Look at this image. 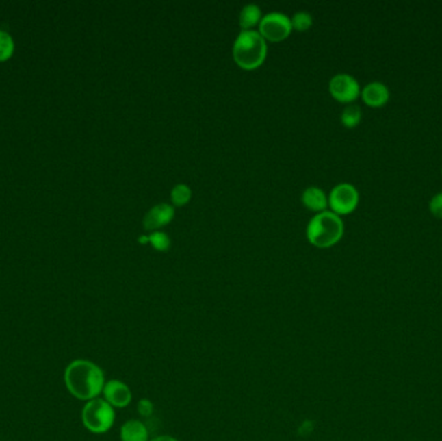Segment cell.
Here are the masks:
<instances>
[{"mask_svg":"<svg viewBox=\"0 0 442 441\" xmlns=\"http://www.w3.org/2000/svg\"><path fill=\"white\" fill-rule=\"evenodd\" d=\"M103 369L92 361L75 360L65 370V384L70 394L81 401H91L103 394L105 387Z\"/></svg>","mask_w":442,"mask_h":441,"instance_id":"obj_1","label":"cell"},{"mask_svg":"<svg viewBox=\"0 0 442 441\" xmlns=\"http://www.w3.org/2000/svg\"><path fill=\"white\" fill-rule=\"evenodd\" d=\"M234 62L244 70L257 69L267 58V40L255 30H242L233 45Z\"/></svg>","mask_w":442,"mask_h":441,"instance_id":"obj_2","label":"cell"},{"mask_svg":"<svg viewBox=\"0 0 442 441\" xmlns=\"http://www.w3.org/2000/svg\"><path fill=\"white\" fill-rule=\"evenodd\" d=\"M344 234V223L333 211H322L314 215L307 225V238L318 249H327L337 244Z\"/></svg>","mask_w":442,"mask_h":441,"instance_id":"obj_3","label":"cell"},{"mask_svg":"<svg viewBox=\"0 0 442 441\" xmlns=\"http://www.w3.org/2000/svg\"><path fill=\"white\" fill-rule=\"evenodd\" d=\"M81 422L84 427L92 433H106L114 426L116 409L104 399H93L87 401L81 410Z\"/></svg>","mask_w":442,"mask_h":441,"instance_id":"obj_4","label":"cell"},{"mask_svg":"<svg viewBox=\"0 0 442 441\" xmlns=\"http://www.w3.org/2000/svg\"><path fill=\"white\" fill-rule=\"evenodd\" d=\"M292 32L291 18L282 12H269L259 23V33L269 42H281Z\"/></svg>","mask_w":442,"mask_h":441,"instance_id":"obj_5","label":"cell"},{"mask_svg":"<svg viewBox=\"0 0 442 441\" xmlns=\"http://www.w3.org/2000/svg\"><path fill=\"white\" fill-rule=\"evenodd\" d=\"M360 194L356 186L349 183H340L334 186L328 196V205L337 215H348L357 209Z\"/></svg>","mask_w":442,"mask_h":441,"instance_id":"obj_6","label":"cell"},{"mask_svg":"<svg viewBox=\"0 0 442 441\" xmlns=\"http://www.w3.org/2000/svg\"><path fill=\"white\" fill-rule=\"evenodd\" d=\"M328 91L335 100L344 104L356 101L361 94L360 84L357 79L346 73L337 74L330 79Z\"/></svg>","mask_w":442,"mask_h":441,"instance_id":"obj_7","label":"cell"},{"mask_svg":"<svg viewBox=\"0 0 442 441\" xmlns=\"http://www.w3.org/2000/svg\"><path fill=\"white\" fill-rule=\"evenodd\" d=\"M103 395L106 403L114 409L127 407L132 403V392L127 384L118 379H110L105 383Z\"/></svg>","mask_w":442,"mask_h":441,"instance_id":"obj_8","label":"cell"},{"mask_svg":"<svg viewBox=\"0 0 442 441\" xmlns=\"http://www.w3.org/2000/svg\"><path fill=\"white\" fill-rule=\"evenodd\" d=\"M174 218V209L172 205L170 203H158L155 206H153L144 216V227L145 229L155 232L159 231V228H162L164 225H167L168 223H171Z\"/></svg>","mask_w":442,"mask_h":441,"instance_id":"obj_9","label":"cell"},{"mask_svg":"<svg viewBox=\"0 0 442 441\" xmlns=\"http://www.w3.org/2000/svg\"><path fill=\"white\" fill-rule=\"evenodd\" d=\"M363 103L372 108H382L389 100V90L380 81H372L361 91Z\"/></svg>","mask_w":442,"mask_h":441,"instance_id":"obj_10","label":"cell"},{"mask_svg":"<svg viewBox=\"0 0 442 441\" xmlns=\"http://www.w3.org/2000/svg\"><path fill=\"white\" fill-rule=\"evenodd\" d=\"M302 205L307 209L315 212L326 211L328 205V197L326 196L325 190L320 186H308L302 194Z\"/></svg>","mask_w":442,"mask_h":441,"instance_id":"obj_11","label":"cell"},{"mask_svg":"<svg viewBox=\"0 0 442 441\" xmlns=\"http://www.w3.org/2000/svg\"><path fill=\"white\" fill-rule=\"evenodd\" d=\"M122 441H149V430L139 419H128L120 427Z\"/></svg>","mask_w":442,"mask_h":441,"instance_id":"obj_12","label":"cell"},{"mask_svg":"<svg viewBox=\"0 0 442 441\" xmlns=\"http://www.w3.org/2000/svg\"><path fill=\"white\" fill-rule=\"evenodd\" d=\"M263 18V13L257 4L248 3L246 4L239 13V26L242 30H252V27L260 23Z\"/></svg>","mask_w":442,"mask_h":441,"instance_id":"obj_13","label":"cell"},{"mask_svg":"<svg viewBox=\"0 0 442 441\" xmlns=\"http://www.w3.org/2000/svg\"><path fill=\"white\" fill-rule=\"evenodd\" d=\"M361 119H362V112L360 106L357 105H348L341 112V116H340L343 126L347 128L357 127L360 125Z\"/></svg>","mask_w":442,"mask_h":441,"instance_id":"obj_14","label":"cell"},{"mask_svg":"<svg viewBox=\"0 0 442 441\" xmlns=\"http://www.w3.org/2000/svg\"><path fill=\"white\" fill-rule=\"evenodd\" d=\"M192 198V189L186 184H176L171 190V201L176 207H183Z\"/></svg>","mask_w":442,"mask_h":441,"instance_id":"obj_15","label":"cell"},{"mask_svg":"<svg viewBox=\"0 0 442 441\" xmlns=\"http://www.w3.org/2000/svg\"><path fill=\"white\" fill-rule=\"evenodd\" d=\"M291 25L292 29H295L296 32H307L312 27L313 25V17L309 12L299 11L294 14V17L291 18Z\"/></svg>","mask_w":442,"mask_h":441,"instance_id":"obj_16","label":"cell"},{"mask_svg":"<svg viewBox=\"0 0 442 441\" xmlns=\"http://www.w3.org/2000/svg\"><path fill=\"white\" fill-rule=\"evenodd\" d=\"M149 242L157 251H167L171 246V240L167 233L155 231L149 234Z\"/></svg>","mask_w":442,"mask_h":441,"instance_id":"obj_17","label":"cell"},{"mask_svg":"<svg viewBox=\"0 0 442 441\" xmlns=\"http://www.w3.org/2000/svg\"><path fill=\"white\" fill-rule=\"evenodd\" d=\"M14 49V43L11 35L5 32H0V61L10 58Z\"/></svg>","mask_w":442,"mask_h":441,"instance_id":"obj_18","label":"cell"},{"mask_svg":"<svg viewBox=\"0 0 442 441\" xmlns=\"http://www.w3.org/2000/svg\"><path fill=\"white\" fill-rule=\"evenodd\" d=\"M138 412L144 418H149L154 413V404L149 399H141L138 404Z\"/></svg>","mask_w":442,"mask_h":441,"instance_id":"obj_19","label":"cell"},{"mask_svg":"<svg viewBox=\"0 0 442 441\" xmlns=\"http://www.w3.org/2000/svg\"><path fill=\"white\" fill-rule=\"evenodd\" d=\"M430 211L437 219H442V192L437 193L430 201Z\"/></svg>","mask_w":442,"mask_h":441,"instance_id":"obj_20","label":"cell"},{"mask_svg":"<svg viewBox=\"0 0 442 441\" xmlns=\"http://www.w3.org/2000/svg\"><path fill=\"white\" fill-rule=\"evenodd\" d=\"M149 441H179L174 436H170V435H161V436H155L153 438Z\"/></svg>","mask_w":442,"mask_h":441,"instance_id":"obj_21","label":"cell"}]
</instances>
